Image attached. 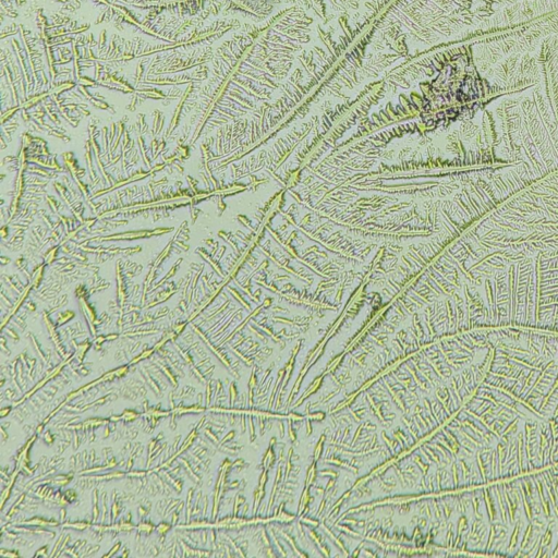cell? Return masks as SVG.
<instances>
[{
  "label": "cell",
  "mask_w": 558,
  "mask_h": 558,
  "mask_svg": "<svg viewBox=\"0 0 558 558\" xmlns=\"http://www.w3.org/2000/svg\"><path fill=\"white\" fill-rule=\"evenodd\" d=\"M444 486L474 488L558 463V424L483 379L448 426Z\"/></svg>",
  "instance_id": "cell-1"
},
{
  "label": "cell",
  "mask_w": 558,
  "mask_h": 558,
  "mask_svg": "<svg viewBox=\"0 0 558 558\" xmlns=\"http://www.w3.org/2000/svg\"><path fill=\"white\" fill-rule=\"evenodd\" d=\"M446 545L471 555L558 558V463L449 497Z\"/></svg>",
  "instance_id": "cell-2"
},
{
  "label": "cell",
  "mask_w": 558,
  "mask_h": 558,
  "mask_svg": "<svg viewBox=\"0 0 558 558\" xmlns=\"http://www.w3.org/2000/svg\"><path fill=\"white\" fill-rule=\"evenodd\" d=\"M492 359L484 379L497 384L558 424V335L488 329Z\"/></svg>",
  "instance_id": "cell-3"
}]
</instances>
